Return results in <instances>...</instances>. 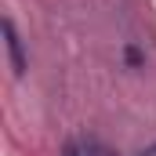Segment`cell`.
<instances>
[{
  "instance_id": "obj_1",
  "label": "cell",
  "mask_w": 156,
  "mask_h": 156,
  "mask_svg": "<svg viewBox=\"0 0 156 156\" xmlns=\"http://www.w3.org/2000/svg\"><path fill=\"white\" fill-rule=\"evenodd\" d=\"M4 47H7V62H11V73L15 76H26V55H22V40L15 33V22L4 18Z\"/></svg>"
},
{
  "instance_id": "obj_2",
  "label": "cell",
  "mask_w": 156,
  "mask_h": 156,
  "mask_svg": "<svg viewBox=\"0 0 156 156\" xmlns=\"http://www.w3.org/2000/svg\"><path fill=\"white\" fill-rule=\"evenodd\" d=\"M66 156H80V149L76 145H66Z\"/></svg>"
}]
</instances>
